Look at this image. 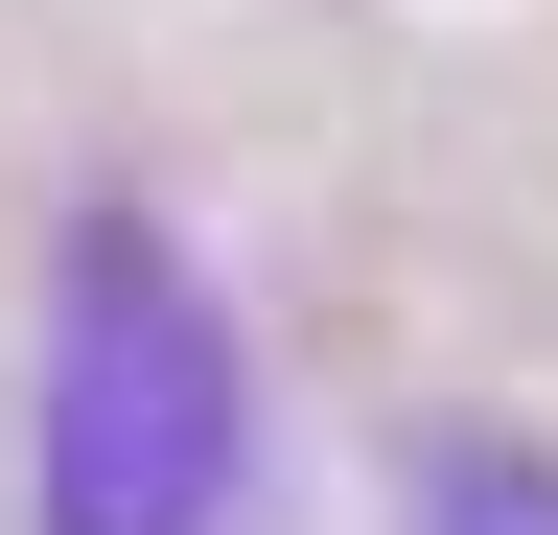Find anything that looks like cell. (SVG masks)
I'll return each mask as SVG.
<instances>
[{"label": "cell", "mask_w": 558, "mask_h": 535, "mask_svg": "<svg viewBox=\"0 0 558 535\" xmlns=\"http://www.w3.org/2000/svg\"><path fill=\"white\" fill-rule=\"evenodd\" d=\"M256 465L233 326L140 210H70V326H47V535H209Z\"/></svg>", "instance_id": "1"}, {"label": "cell", "mask_w": 558, "mask_h": 535, "mask_svg": "<svg viewBox=\"0 0 558 535\" xmlns=\"http://www.w3.org/2000/svg\"><path fill=\"white\" fill-rule=\"evenodd\" d=\"M418 535H558V442H418Z\"/></svg>", "instance_id": "2"}]
</instances>
